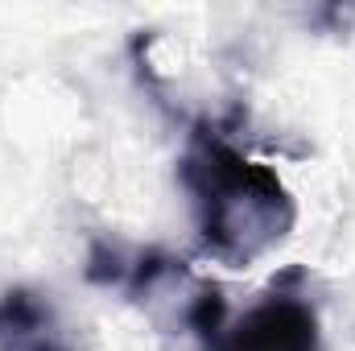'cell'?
I'll return each instance as SVG.
<instances>
[{"label":"cell","instance_id":"2","mask_svg":"<svg viewBox=\"0 0 355 351\" xmlns=\"http://www.w3.org/2000/svg\"><path fill=\"white\" fill-rule=\"evenodd\" d=\"M215 351H318V314L297 298H268L252 306Z\"/></svg>","mask_w":355,"mask_h":351},{"label":"cell","instance_id":"1","mask_svg":"<svg viewBox=\"0 0 355 351\" xmlns=\"http://www.w3.org/2000/svg\"><path fill=\"white\" fill-rule=\"evenodd\" d=\"M182 182L194 198L202 248L232 268H248L293 232L297 207L277 170L244 157L211 128H194Z\"/></svg>","mask_w":355,"mask_h":351},{"label":"cell","instance_id":"3","mask_svg":"<svg viewBox=\"0 0 355 351\" xmlns=\"http://www.w3.org/2000/svg\"><path fill=\"white\" fill-rule=\"evenodd\" d=\"M0 351H79V335L50 293L12 285L0 293Z\"/></svg>","mask_w":355,"mask_h":351}]
</instances>
